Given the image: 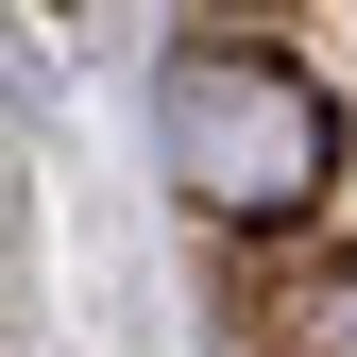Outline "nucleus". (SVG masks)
Masks as SVG:
<instances>
[{"instance_id":"f257e3e1","label":"nucleus","mask_w":357,"mask_h":357,"mask_svg":"<svg viewBox=\"0 0 357 357\" xmlns=\"http://www.w3.org/2000/svg\"><path fill=\"white\" fill-rule=\"evenodd\" d=\"M153 137H170V170H188V204L221 238H289V221L340 204V102L289 52H255V34H188L170 52Z\"/></svg>"},{"instance_id":"f03ea898","label":"nucleus","mask_w":357,"mask_h":357,"mask_svg":"<svg viewBox=\"0 0 357 357\" xmlns=\"http://www.w3.org/2000/svg\"><path fill=\"white\" fill-rule=\"evenodd\" d=\"M238 357H357V255H238Z\"/></svg>"}]
</instances>
